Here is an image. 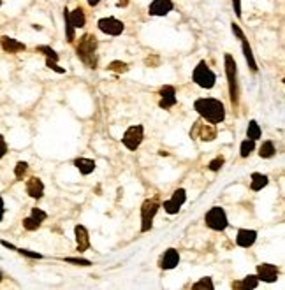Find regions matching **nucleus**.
I'll return each mask as SVG.
<instances>
[{
	"label": "nucleus",
	"mask_w": 285,
	"mask_h": 290,
	"mask_svg": "<svg viewBox=\"0 0 285 290\" xmlns=\"http://www.w3.org/2000/svg\"><path fill=\"white\" fill-rule=\"evenodd\" d=\"M269 183V178L262 173H252L250 176V188L254 192H261L262 188H266Z\"/></svg>",
	"instance_id": "nucleus-23"
},
{
	"label": "nucleus",
	"mask_w": 285,
	"mask_h": 290,
	"mask_svg": "<svg viewBox=\"0 0 285 290\" xmlns=\"http://www.w3.org/2000/svg\"><path fill=\"white\" fill-rule=\"evenodd\" d=\"M97 27L102 34L111 35V37H118V35H122L123 30H125V23L120 20H116L115 16L101 18V20L97 21Z\"/></svg>",
	"instance_id": "nucleus-9"
},
{
	"label": "nucleus",
	"mask_w": 285,
	"mask_h": 290,
	"mask_svg": "<svg viewBox=\"0 0 285 290\" xmlns=\"http://www.w3.org/2000/svg\"><path fill=\"white\" fill-rule=\"evenodd\" d=\"M63 21H65V35H67V41L69 42H74V39H76V28L70 25L69 21V9H63Z\"/></svg>",
	"instance_id": "nucleus-28"
},
{
	"label": "nucleus",
	"mask_w": 285,
	"mask_h": 290,
	"mask_svg": "<svg viewBox=\"0 0 285 290\" xmlns=\"http://www.w3.org/2000/svg\"><path fill=\"white\" fill-rule=\"evenodd\" d=\"M257 241V231L254 229H240L236 236V245L241 248H250Z\"/></svg>",
	"instance_id": "nucleus-18"
},
{
	"label": "nucleus",
	"mask_w": 285,
	"mask_h": 290,
	"mask_svg": "<svg viewBox=\"0 0 285 290\" xmlns=\"http://www.w3.org/2000/svg\"><path fill=\"white\" fill-rule=\"evenodd\" d=\"M180 264V253H178L176 248H167L164 252V255L160 257V262H159V267L164 271H171Z\"/></svg>",
	"instance_id": "nucleus-14"
},
{
	"label": "nucleus",
	"mask_w": 285,
	"mask_h": 290,
	"mask_svg": "<svg viewBox=\"0 0 285 290\" xmlns=\"http://www.w3.org/2000/svg\"><path fill=\"white\" fill-rule=\"evenodd\" d=\"M0 6H2V0H0Z\"/></svg>",
	"instance_id": "nucleus-46"
},
{
	"label": "nucleus",
	"mask_w": 285,
	"mask_h": 290,
	"mask_svg": "<svg viewBox=\"0 0 285 290\" xmlns=\"http://www.w3.org/2000/svg\"><path fill=\"white\" fill-rule=\"evenodd\" d=\"M46 67H48V69H51V70H55V72H58V74H65V69H63V67H60L55 60L46 58Z\"/></svg>",
	"instance_id": "nucleus-37"
},
{
	"label": "nucleus",
	"mask_w": 285,
	"mask_h": 290,
	"mask_svg": "<svg viewBox=\"0 0 285 290\" xmlns=\"http://www.w3.org/2000/svg\"><path fill=\"white\" fill-rule=\"evenodd\" d=\"M129 69H130L129 63L122 62V60H113V62L108 65L109 72H115V74H125V72H129Z\"/></svg>",
	"instance_id": "nucleus-26"
},
{
	"label": "nucleus",
	"mask_w": 285,
	"mask_h": 290,
	"mask_svg": "<svg viewBox=\"0 0 285 290\" xmlns=\"http://www.w3.org/2000/svg\"><path fill=\"white\" fill-rule=\"evenodd\" d=\"M0 281H2V273H0Z\"/></svg>",
	"instance_id": "nucleus-45"
},
{
	"label": "nucleus",
	"mask_w": 285,
	"mask_h": 290,
	"mask_svg": "<svg viewBox=\"0 0 285 290\" xmlns=\"http://www.w3.org/2000/svg\"><path fill=\"white\" fill-rule=\"evenodd\" d=\"M178 102V97H176V88L173 85H164L160 88V100H159V107L160 109H171L174 107Z\"/></svg>",
	"instance_id": "nucleus-12"
},
{
	"label": "nucleus",
	"mask_w": 285,
	"mask_h": 290,
	"mask_svg": "<svg viewBox=\"0 0 285 290\" xmlns=\"http://www.w3.org/2000/svg\"><path fill=\"white\" fill-rule=\"evenodd\" d=\"M28 171V164L23 162V160H20V162L14 166V176H16V180H23L25 174H27Z\"/></svg>",
	"instance_id": "nucleus-32"
},
{
	"label": "nucleus",
	"mask_w": 285,
	"mask_h": 290,
	"mask_svg": "<svg viewBox=\"0 0 285 290\" xmlns=\"http://www.w3.org/2000/svg\"><path fill=\"white\" fill-rule=\"evenodd\" d=\"M25 188H27L28 197H32V199H35V200L42 199V195H44V183H42V180L37 176L28 178Z\"/></svg>",
	"instance_id": "nucleus-17"
},
{
	"label": "nucleus",
	"mask_w": 285,
	"mask_h": 290,
	"mask_svg": "<svg viewBox=\"0 0 285 290\" xmlns=\"http://www.w3.org/2000/svg\"><path fill=\"white\" fill-rule=\"evenodd\" d=\"M255 274H257L259 281H266V283H275V281L278 280L280 269L275 266V264L262 262V264H257V267H255Z\"/></svg>",
	"instance_id": "nucleus-11"
},
{
	"label": "nucleus",
	"mask_w": 285,
	"mask_h": 290,
	"mask_svg": "<svg viewBox=\"0 0 285 290\" xmlns=\"http://www.w3.org/2000/svg\"><path fill=\"white\" fill-rule=\"evenodd\" d=\"M87 2H88V6H90V7H95V6H99L102 0H87Z\"/></svg>",
	"instance_id": "nucleus-43"
},
{
	"label": "nucleus",
	"mask_w": 285,
	"mask_h": 290,
	"mask_svg": "<svg viewBox=\"0 0 285 290\" xmlns=\"http://www.w3.org/2000/svg\"><path fill=\"white\" fill-rule=\"evenodd\" d=\"M241 51H243L245 60H247V63H248V67H250V70H252V72H257V70H259L257 62H255L254 53H252V46L248 44V41H247V39H241Z\"/></svg>",
	"instance_id": "nucleus-22"
},
{
	"label": "nucleus",
	"mask_w": 285,
	"mask_h": 290,
	"mask_svg": "<svg viewBox=\"0 0 285 290\" xmlns=\"http://www.w3.org/2000/svg\"><path fill=\"white\" fill-rule=\"evenodd\" d=\"M192 288L194 290H213L215 288V285H213V281H211V278L209 276H206V278H201L199 281H195L194 285H192Z\"/></svg>",
	"instance_id": "nucleus-30"
},
{
	"label": "nucleus",
	"mask_w": 285,
	"mask_h": 290,
	"mask_svg": "<svg viewBox=\"0 0 285 290\" xmlns=\"http://www.w3.org/2000/svg\"><path fill=\"white\" fill-rule=\"evenodd\" d=\"M142 139H145V127L142 125H132L125 130L122 137V144L125 146L129 152H136L141 146Z\"/></svg>",
	"instance_id": "nucleus-8"
},
{
	"label": "nucleus",
	"mask_w": 285,
	"mask_h": 290,
	"mask_svg": "<svg viewBox=\"0 0 285 290\" xmlns=\"http://www.w3.org/2000/svg\"><path fill=\"white\" fill-rule=\"evenodd\" d=\"M4 214H6V204H4V199L0 197V222H2Z\"/></svg>",
	"instance_id": "nucleus-42"
},
{
	"label": "nucleus",
	"mask_w": 285,
	"mask_h": 290,
	"mask_svg": "<svg viewBox=\"0 0 285 290\" xmlns=\"http://www.w3.org/2000/svg\"><path fill=\"white\" fill-rule=\"evenodd\" d=\"M30 216H34L37 222H44L46 218H48V213H46L44 209H41V207H32V211H30Z\"/></svg>",
	"instance_id": "nucleus-36"
},
{
	"label": "nucleus",
	"mask_w": 285,
	"mask_h": 290,
	"mask_svg": "<svg viewBox=\"0 0 285 290\" xmlns=\"http://www.w3.org/2000/svg\"><path fill=\"white\" fill-rule=\"evenodd\" d=\"M224 65H226V76H227V85H229V97L231 104L234 107H238L240 104V87H238V65L236 60L231 53L224 55Z\"/></svg>",
	"instance_id": "nucleus-3"
},
{
	"label": "nucleus",
	"mask_w": 285,
	"mask_h": 290,
	"mask_svg": "<svg viewBox=\"0 0 285 290\" xmlns=\"http://www.w3.org/2000/svg\"><path fill=\"white\" fill-rule=\"evenodd\" d=\"M6 155H7V142H6V139H4V135L0 134V160H2Z\"/></svg>",
	"instance_id": "nucleus-39"
},
{
	"label": "nucleus",
	"mask_w": 285,
	"mask_h": 290,
	"mask_svg": "<svg viewBox=\"0 0 285 290\" xmlns=\"http://www.w3.org/2000/svg\"><path fill=\"white\" fill-rule=\"evenodd\" d=\"M74 167H76L78 171H80L83 176H88V174H92L95 171V167H97V164H95V160L92 159H85V157H80V159L74 160Z\"/></svg>",
	"instance_id": "nucleus-20"
},
{
	"label": "nucleus",
	"mask_w": 285,
	"mask_h": 290,
	"mask_svg": "<svg viewBox=\"0 0 285 290\" xmlns=\"http://www.w3.org/2000/svg\"><path fill=\"white\" fill-rule=\"evenodd\" d=\"M257 285H259L257 274H248V276H245L243 280L233 281L231 287L234 290H254V288H257Z\"/></svg>",
	"instance_id": "nucleus-19"
},
{
	"label": "nucleus",
	"mask_w": 285,
	"mask_h": 290,
	"mask_svg": "<svg viewBox=\"0 0 285 290\" xmlns=\"http://www.w3.org/2000/svg\"><path fill=\"white\" fill-rule=\"evenodd\" d=\"M233 7H234V13H236V16L241 18V0H233Z\"/></svg>",
	"instance_id": "nucleus-40"
},
{
	"label": "nucleus",
	"mask_w": 285,
	"mask_h": 290,
	"mask_svg": "<svg viewBox=\"0 0 285 290\" xmlns=\"http://www.w3.org/2000/svg\"><path fill=\"white\" fill-rule=\"evenodd\" d=\"M194 109L199 113L202 120L209 121V123H222L226 120V106L222 100L211 99V97H201L194 102Z\"/></svg>",
	"instance_id": "nucleus-1"
},
{
	"label": "nucleus",
	"mask_w": 285,
	"mask_h": 290,
	"mask_svg": "<svg viewBox=\"0 0 285 290\" xmlns=\"http://www.w3.org/2000/svg\"><path fill=\"white\" fill-rule=\"evenodd\" d=\"M127 4H129V0H118V4H116V6H118V7H125Z\"/></svg>",
	"instance_id": "nucleus-44"
},
{
	"label": "nucleus",
	"mask_w": 285,
	"mask_h": 290,
	"mask_svg": "<svg viewBox=\"0 0 285 290\" xmlns=\"http://www.w3.org/2000/svg\"><path fill=\"white\" fill-rule=\"evenodd\" d=\"M0 48H2L6 53H9V55H16V53L25 51L27 46H25L23 42L18 41V39H13V37H9V35H2V37H0Z\"/></svg>",
	"instance_id": "nucleus-16"
},
{
	"label": "nucleus",
	"mask_w": 285,
	"mask_h": 290,
	"mask_svg": "<svg viewBox=\"0 0 285 290\" xmlns=\"http://www.w3.org/2000/svg\"><path fill=\"white\" fill-rule=\"evenodd\" d=\"M173 9V0H153L148 7V14L150 16H167Z\"/></svg>",
	"instance_id": "nucleus-15"
},
{
	"label": "nucleus",
	"mask_w": 285,
	"mask_h": 290,
	"mask_svg": "<svg viewBox=\"0 0 285 290\" xmlns=\"http://www.w3.org/2000/svg\"><path fill=\"white\" fill-rule=\"evenodd\" d=\"M254 150H255V141H252V139H245L243 142L240 144V155H241V159H248V157L254 153Z\"/></svg>",
	"instance_id": "nucleus-27"
},
{
	"label": "nucleus",
	"mask_w": 285,
	"mask_h": 290,
	"mask_svg": "<svg viewBox=\"0 0 285 290\" xmlns=\"http://www.w3.org/2000/svg\"><path fill=\"white\" fill-rule=\"evenodd\" d=\"M159 62H160L159 56H155V58H146V60H145V63H146V65H150V67H152V65H159Z\"/></svg>",
	"instance_id": "nucleus-41"
},
{
	"label": "nucleus",
	"mask_w": 285,
	"mask_h": 290,
	"mask_svg": "<svg viewBox=\"0 0 285 290\" xmlns=\"http://www.w3.org/2000/svg\"><path fill=\"white\" fill-rule=\"evenodd\" d=\"M275 153L276 148L273 144V141H264L261 144V148H259V157L261 159H271V157H275Z\"/></svg>",
	"instance_id": "nucleus-25"
},
{
	"label": "nucleus",
	"mask_w": 285,
	"mask_h": 290,
	"mask_svg": "<svg viewBox=\"0 0 285 290\" xmlns=\"http://www.w3.org/2000/svg\"><path fill=\"white\" fill-rule=\"evenodd\" d=\"M69 21L74 28H83L87 25V16H85L83 7H76L74 11H69Z\"/></svg>",
	"instance_id": "nucleus-21"
},
{
	"label": "nucleus",
	"mask_w": 285,
	"mask_h": 290,
	"mask_svg": "<svg viewBox=\"0 0 285 290\" xmlns=\"http://www.w3.org/2000/svg\"><path fill=\"white\" fill-rule=\"evenodd\" d=\"M185 200H187V190H185V188H178V190L173 192L169 200H164L162 207L167 214H178L181 206L185 204Z\"/></svg>",
	"instance_id": "nucleus-10"
},
{
	"label": "nucleus",
	"mask_w": 285,
	"mask_h": 290,
	"mask_svg": "<svg viewBox=\"0 0 285 290\" xmlns=\"http://www.w3.org/2000/svg\"><path fill=\"white\" fill-rule=\"evenodd\" d=\"M219 135V130H217V125L215 123H209V121L202 120L199 118L190 128V137L192 139H199L202 142H211L217 139Z\"/></svg>",
	"instance_id": "nucleus-5"
},
{
	"label": "nucleus",
	"mask_w": 285,
	"mask_h": 290,
	"mask_svg": "<svg viewBox=\"0 0 285 290\" xmlns=\"http://www.w3.org/2000/svg\"><path fill=\"white\" fill-rule=\"evenodd\" d=\"M192 80H194V83L197 85V87L204 88V90H211V88L217 85V74L209 69L208 63H206L204 60H201V62L194 67Z\"/></svg>",
	"instance_id": "nucleus-4"
},
{
	"label": "nucleus",
	"mask_w": 285,
	"mask_h": 290,
	"mask_svg": "<svg viewBox=\"0 0 285 290\" xmlns=\"http://www.w3.org/2000/svg\"><path fill=\"white\" fill-rule=\"evenodd\" d=\"M97 48H99V41L94 34H83L80 37L76 44V55L88 69H97Z\"/></svg>",
	"instance_id": "nucleus-2"
},
{
	"label": "nucleus",
	"mask_w": 285,
	"mask_h": 290,
	"mask_svg": "<svg viewBox=\"0 0 285 290\" xmlns=\"http://www.w3.org/2000/svg\"><path fill=\"white\" fill-rule=\"evenodd\" d=\"M63 262L74 264V266H83V267L92 266V262L88 259H78V257H63Z\"/></svg>",
	"instance_id": "nucleus-35"
},
{
	"label": "nucleus",
	"mask_w": 285,
	"mask_h": 290,
	"mask_svg": "<svg viewBox=\"0 0 285 290\" xmlns=\"http://www.w3.org/2000/svg\"><path fill=\"white\" fill-rule=\"evenodd\" d=\"M14 252H18L20 255L27 257V259H35V260H41L42 259V253L39 252H32V250H27V248H14Z\"/></svg>",
	"instance_id": "nucleus-34"
},
{
	"label": "nucleus",
	"mask_w": 285,
	"mask_h": 290,
	"mask_svg": "<svg viewBox=\"0 0 285 290\" xmlns=\"http://www.w3.org/2000/svg\"><path fill=\"white\" fill-rule=\"evenodd\" d=\"M35 51H37V53H41V55H44L46 58L55 60V62H58V53H56L53 48H49V46H46V44L37 46V48H35Z\"/></svg>",
	"instance_id": "nucleus-29"
},
{
	"label": "nucleus",
	"mask_w": 285,
	"mask_h": 290,
	"mask_svg": "<svg viewBox=\"0 0 285 290\" xmlns=\"http://www.w3.org/2000/svg\"><path fill=\"white\" fill-rule=\"evenodd\" d=\"M160 209L159 199H146L141 204V232H150L153 227V220H155L157 213Z\"/></svg>",
	"instance_id": "nucleus-7"
},
{
	"label": "nucleus",
	"mask_w": 285,
	"mask_h": 290,
	"mask_svg": "<svg viewBox=\"0 0 285 290\" xmlns=\"http://www.w3.org/2000/svg\"><path fill=\"white\" fill-rule=\"evenodd\" d=\"M231 28H233V34L236 35V37L240 39V41H241V39H245V34H243V30H241V28H240V25H238V23H234V21H233V25H231Z\"/></svg>",
	"instance_id": "nucleus-38"
},
{
	"label": "nucleus",
	"mask_w": 285,
	"mask_h": 290,
	"mask_svg": "<svg viewBox=\"0 0 285 290\" xmlns=\"http://www.w3.org/2000/svg\"><path fill=\"white\" fill-rule=\"evenodd\" d=\"M224 164H226V159H224L222 155H219V157H215V159H213L211 162L208 164V169L211 171V173H219V171L224 167Z\"/></svg>",
	"instance_id": "nucleus-33"
},
{
	"label": "nucleus",
	"mask_w": 285,
	"mask_h": 290,
	"mask_svg": "<svg viewBox=\"0 0 285 290\" xmlns=\"http://www.w3.org/2000/svg\"><path fill=\"white\" fill-rule=\"evenodd\" d=\"M261 135H262L261 125H259L255 120H250V121H248L247 137H248V139H252V141H257V139H261Z\"/></svg>",
	"instance_id": "nucleus-24"
},
{
	"label": "nucleus",
	"mask_w": 285,
	"mask_h": 290,
	"mask_svg": "<svg viewBox=\"0 0 285 290\" xmlns=\"http://www.w3.org/2000/svg\"><path fill=\"white\" fill-rule=\"evenodd\" d=\"M41 222H37L34 216H27V218H23V229L25 231H28V232H34V231H37L39 227H41Z\"/></svg>",
	"instance_id": "nucleus-31"
},
{
	"label": "nucleus",
	"mask_w": 285,
	"mask_h": 290,
	"mask_svg": "<svg viewBox=\"0 0 285 290\" xmlns=\"http://www.w3.org/2000/svg\"><path fill=\"white\" fill-rule=\"evenodd\" d=\"M74 236H76V250L78 253H85L90 248V234L85 225H76L74 227Z\"/></svg>",
	"instance_id": "nucleus-13"
},
{
	"label": "nucleus",
	"mask_w": 285,
	"mask_h": 290,
	"mask_svg": "<svg viewBox=\"0 0 285 290\" xmlns=\"http://www.w3.org/2000/svg\"><path fill=\"white\" fill-rule=\"evenodd\" d=\"M204 224L206 227H209L211 231L222 232L229 227V220H227V214L224 211V207L213 206L208 209V213L204 214Z\"/></svg>",
	"instance_id": "nucleus-6"
}]
</instances>
